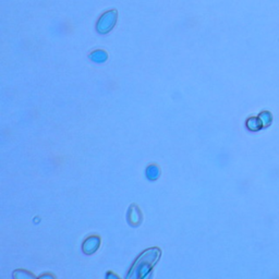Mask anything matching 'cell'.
<instances>
[{"mask_svg":"<svg viewBox=\"0 0 279 279\" xmlns=\"http://www.w3.org/2000/svg\"><path fill=\"white\" fill-rule=\"evenodd\" d=\"M26 276H31V277H33V275H31V274H28V273H25V272H23V274H22V275H16V276H15V277H17V278H24V277H26Z\"/></svg>","mask_w":279,"mask_h":279,"instance_id":"7","label":"cell"},{"mask_svg":"<svg viewBox=\"0 0 279 279\" xmlns=\"http://www.w3.org/2000/svg\"><path fill=\"white\" fill-rule=\"evenodd\" d=\"M128 219H129V223L131 225L138 226L141 223L142 216H141V212L138 209L136 205H132L129 210V213H128Z\"/></svg>","mask_w":279,"mask_h":279,"instance_id":"4","label":"cell"},{"mask_svg":"<svg viewBox=\"0 0 279 279\" xmlns=\"http://www.w3.org/2000/svg\"><path fill=\"white\" fill-rule=\"evenodd\" d=\"M146 178L150 181H156L159 176H161V169L157 165H149L148 168H146Z\"/></svg>","mask_w":279,"mask_h":279,"instance_id":"5","label":"cell"},{"mask_svg":"<svg viewBox=\"0 0 279 279\" xmlns=\"http://www.w3.org/2000/svg\"><path fill=\"white\" fill-rule=\"evenodd\" d=\"M90 58L93 61H95V63H104V61L107 59V54L103 50H96L92 52L90 55Z\"/></svg>","mask_w":279,"mask_h":279,"instance_id":"6","label":"cell"},{"mask_svg":"<svg viewBox=\"0 0 279 279\" xmlns=\"http://www.w3.org/2000/svg\"><path fill=\"white\" fill-rule=\"evenodd\" d=\"M100 246V238L97 236H91L85 239L82 245V250L85 254H93Z\"/></svg>","mask_w":279,"mask_h":279,"instance_id":"3","label":"cell"},{"mask_svg":"<svg viewBox=\"0 0 279 279\" xmlns=\"http://www.w3.org/2000/svg\"><path fill=\"white\" fill-rule=\"evenodd\" d=\"M117 22V11L109 10L105 12L97 22V32L99 34H107L114 29Z\"/></svg>","mask_w":279,"mask_h":279,"instance_id":"2","label":"cell"},{"mask_svg":"<svg viewBox=\"0 0 279 279\" xmlns=\"http://www.w3.org/2000/svg\"><path fill=\"white\" fill-rule=\"evenodd\" d=\"M159 258H161V250L157 249V247L146 250L135 261L133 266L130 269L128 278H145L148 275V273L152 271V268L157 263Z\"/></svg>","mask_w":279,"mask_h":279,"instance_id":"1","label":"cell"}]
</instances>
